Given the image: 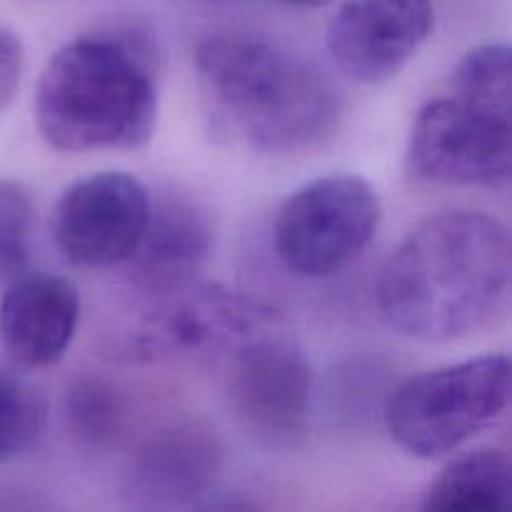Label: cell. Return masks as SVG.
<instances>
[{
  "instance_id": "5",
  "label": "cell",
  "mask_w": 512,
  "mask_h": 512,
  "mask_svg": "<svg viewBox=\"0 0 512 512\" xmlns=\"http://www.w3.org/2000/svg\"><path fill=\"white\" fill-rule=\"evenodd\" d=\"M380 198L358 175H325L285 198L275 253L300 278H330L358 258L380 225Z\"/></svg>"
},
{
  "instance_id": "1",
  "label": "cell",
  "mask_w": 512,
  "mask_h": 512,
  "mask_svg": "<svg viewBox=\"0 0 512 512\" xmlns=\"http://www.w3.org/2000/svg\"><path fill=\"white\" fill-rule=\"evenodd\" d=\"M512 245L498 218L455 210L420 223L383 265L375 288L383 318L423 343L468 338L503 310Z\"/></svg>"
},
{
  "instance_id": "10",
  "label": "cell",
  "mask_w": 512,
  "mask_h": 512,
  "mask_svg": "<svg viewBox=\"0 0 512 512\" xmlns=\"http://www.w3.org/2000/svg\"><path fill=\"white\" fill-rule=\"evenodd\" d=\"M270 313L220 285L183 288L165 300L130 338L135 358L185 353L200 348H238L270 328Z\"/></svg>"
},
{
  "instance_id": "14",
  "label": "cell",
  "mask_w": 512,
  "mask_h": 512,
  "mask_svg": "<svg viewBox=\"0 0 512 512\" xmlns=\"http://www.w3.org/2000/svg\"><path fill=\"white\" fill-rule=\"evenodd\" d=\"M512 503V463L505 450L475 448L443 468L425 493L423 510L490 512Z\"/></svg>"
},
{
  "instance_id": "18",
  "label": "cell",
  "mask_w": 512,
  "mask_h": 512,
  "mask_svg": "<svg viewBox=\"0 0 512 512\" xmlns=\"http://www.w3.org/2000/svg\"><path fill=\"white\" fill-rule=\"evenodd\" d=\"M65 410L70 428L93 445L113 438L123 423V403L118 393L95 378H83L70 388Z\"/></svg>"
},
{
  "instance_id": "4",
  "label": "cell",
  "mask_w": 512,
  "mask_h": 512,
  "mask_svg": "<svg viewBox=\"0 0 512 512\" xmlns=\"http://www.w3.org/2000/svg\"><path fill=\"white\" fill-rule=\"evenodd\" d=\"M510 405V358L483 355L408 378L388 405L395 443L420 460L443 458L490 428Z\"/></svg>"
},
{
  "instance_id": "8",
  "label": "cell",
  "mask_w": 512,
  "mask_h": 512,
  "mask_svg": "<svg viewBox=\"0 0 512 512\" xmlns=\"http://www.w3.org/2000/svg\"><path fill=\"white\" fill-rule=\"evenodd\" d=\"M150 193L135 175L108 170L70 185L58 198L50 233L60 253L83 268L128 263L145 233Z\"/></svg>"
},
{
  "instance_id": "2",
  "label": "cell",
  "mask_w": 512,
  "mask_h": 512,
  "mask_svg": "<svg viewBox=\"0 0 512 512\" xmlns=\"http://www.w3.org/2000/svg\"><path fill=\"white\" fill-rule=\"evenodd\" d=\"M155 120L153 55L128 30L70 40L40 73L35 125L60 153L143 148L153 138Z\"/></svg>"
},
{
  "instance_id": "20",
  "label": "cell",
  "mask_w": 512,
  "mask_h": 512,
  "mask_svg": "<svg viewBox=\"0 0 512 512\" xmlns=\"http://www.w3.org/2000/svg\"><path fill=\"white\" fill-rule=\"evenodd\" d=\"M283 3L300 5V8H323V5L333 3V0H283Z\"/></svg>"
},
{
  "instance_id": "19",
  "label": "cell",
  "mask_w": 512,
  "mask_h": 512,
  "mask_svg": "<svg viewBox=\"0 0 512 512\" xmlns=\"http://www.w3.org/2000/svg\"><path fill=\"white\" fill-rule=\"evenodd\" d=\"M23 43L8 25H0V113L15 100L23 78Z\"/></svg>"
},
{
  "instance_id": "12",
  "label": "cell",
  "mask_w": 512,
  "mask_h": 512,
  "mask_svg": "<svg viewBox=\"0 0 512 512\" xmlns=\"http://www.w3.org/2000/svg\"><path fill=\"white\" fill-rule=\"evenodd\" d=\"M223 470V445L215 430L183 423L160 430L135 458L130 493L153 508H183L215 488Z\"/></svg>"
},
{
  "instance_id": "3",
  "label": "cell",
  "mask_w": 512,
  "mask_h": 512,
  "mask_svg": "<svg viewBox=\"0 0 512 512\" xmlns=\"http://www.w3.org/2000/svg\"><path fill=\"white\" fill-rule=\"evenodd\" d=\"M200 85L220 123L258 153L320 143L340 113L333 83L308 60L250 35H210L195 53Z\"/></svg>"
},
{
  "instance_id": "6",
  "label": "cell",
  "mask_w": 512,
  "mask_h": 512,
  "mask_svg": "<svg viewBox=\"0 0 512 512\" xmlns=\"http://www.w3.org/2000/svg\"><path fill=\"white\" fill-rule=\"evenodd\" d=\"M408 170L425 183L505 188L512 175V108L455 90L430 100L410 130Z\"/></svg>"
},
{
  "instance_id": "9",
  "label": "cell",
  "mask_w": 512,
  "mask_h": 512,
  "mask_svg": "<svg viewBox=\"0 0 512 512\" xmlns=\"http://www.w3.org/2000/svg\"><path fill=\"white\" fill-rule=\"evenodd\" d=\"M433 28V0H348L328 25V50L348 78L385 83L410 63Z\"/></svg>"
},
{
  "instance_id": "11",
  "label": "cell",
  "mask_w": 512,
  "mask_h": 512,
  "mask_svg": "<svg viewBox=\"0 0 512 512\" xmlns=\"http://www.w3.org/2000/svg\"><path fill=\"white\" fill-rule=\"evenodd\" d=\"M78 320L80 295L70 280L23 273L0 298V345L20 368H50L73 343Z\"/></svg>"
},
{
  "instance_id": "13",
  "label": "cell",
  "mask_w": 512,
  "mask_h": 512,
  "mask_svg": "<svg viewBox=\"0 0 512 512\" xmlns=\"http://www.w3.org/2000/svg\"><path fill=\"white\" fill-rule=\"evenodd\" d=\"M213 248V228L203 210L183 195L150 203L148 225L130 255L138 285L153 293H178L193 283Z\"/></svg>"
},
{
  "instance_id": "7",
  "label": "cell",
  "mask_w": 512,
  "mask_h": 512,
  "mask_svg": "<svg viewBox=\"0 0 512 512\" xmlns=\"http://www.w3.org/2000/svg\"><path fill=\"white\" fill-rule=\"evenodd\" d=\"M233 350L228 405L235 423L263 448L303 445L313 415V368L303 350L268 330Z\"/></svg>"
},
{
  "instance_id": "17",
  "label": "cell",
  "mask_w": 512,
  "mask_h": 512,
  "mask_svg": "<svg viewBox=\"0 0 512 512\" xmlns=\"http://www.w3.org/2000/svg\"><path fill=\"white\" fill-rule=\"evenodd\" d=\"M33 213L28 190L13 180H0V288L28 268Z\"/></svg>"
},
{
  "instance_id": "15",
  "label": "cell",
  "mask_w": 512,
  "mask_h": 512,
  "mask_svg": "<svg viewBox=\"0 0 512 512\" xmlns=\"http://www.w3.org/2000/svg\"><path fill=\"white\" fill-rule=\"evenodd\" d=\"M48 405L38 388L0 368V463L28 453L45 430Z\"/></svg>"
},
{
  "instance_id": "16",
  "label": "cell",
  "mask_w": 512,
  "mask_h": 512,
  "mask_svg": "<svg viewBox=\"0 0 512 512\" xmlns=\"http://www.w3.org/2000/svg\"><path fill=\"white\" fill-rule=\"evenodd\" d=\"M453 90L475 100L500 105V108H512V65L508 45L488 43L470 50L455 68Z\"/></svg>"
}]
</instances>
